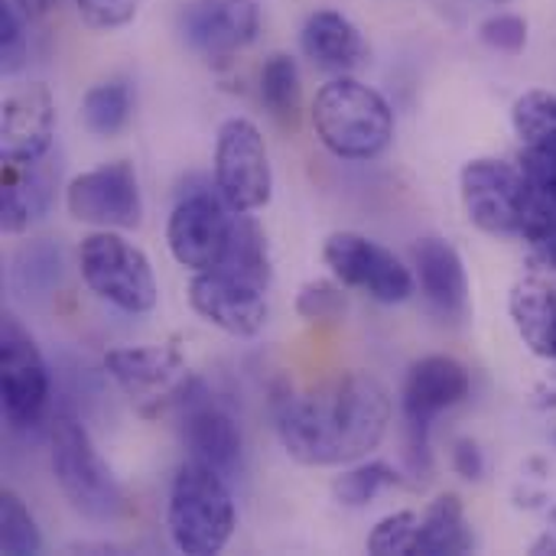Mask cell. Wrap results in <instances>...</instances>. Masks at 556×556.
<instances>
[{"instance_id":"603a6c76","label":"cell","mask_w":556,"mask_h":556,"mask_svg":"<svg viewBox=\"0 0 556 556\" xmlns=\"http://www.w3.org/2000/svg\"><path fill=\"white\" fill-rule=\"evenodd\" d=\"M476 551V534L466 518V505L456 492H446L427 505L414 534V556H456Z\"/></svg>"},{"instance_id":"f546056e","label":"cell","mask_w":556,"mask_h":556,"mask_svg":"<svg viewBox=\"0 0 556 556\" xmlns=\"http://www.w3.org/2000/svg\"><path fill=\"white\" fill-rule=\"evenodd\" d=\"M417 525H420V515L417 511H394L388 518H381L365 547L368 554L375 556H410V547H414V534H417Z\"/></svg>"},{"instance_id":"83f0119b","label":"cell","mask_w":556,"mask_h":556,"mask_svg":"<svg viewBox=\"0 0 556 556\" xmlns=\"http://www.w3.org/2000/svg\"><path fill=\"white\" fill-rule=\"evenodd\" d=\"M0 551L7 556L42 554L39 525L26 508V502L10 489L0 495Z\"/></svg>"},{"instance_id":"f1b7e54d","label":"cell","mask_w":556,"mask_h":556,"mask_svg":"<svg viewBox=\"0 0 556 556\" xmlns=\"http://www.w3.org/2000/svg\"><path fill=\"white\" fill-rule=\"evenodd\" d=\"M345 290L336 277L332 280H309L296 293V316L306 323H339L345 316Z\"/></svg>"},{"instance_id":"8992f818","label":"cell","mask_w":556,"mask_h":556,"mask_svg":"<svg viewBox=\"0 0 556 556\" xmlns=\"http://www.w3.org/2000/svg\"><path fill=\"white\" fill-rule=\"evenodd\" d=\"M78 270L85 287L121 313L147 316L156 309L160 287H156L153 264L121 231L98 228L94 235L81 238Z\"/></svg>"},{"instance_id":"30bf717a","label":"cell","mask_w":556,"mask_h":556,"mask_svg":"<svg viewBox=\"0 0 556 556\" xmlns=\"http://www.w3.org/2000/svg\"><path fill=\"white\" fill-rule=\"evenodd\" d=\"M65 208L91 228L130 231L143 222V195L134 163L114 160L78 173L65 186Z\"/></svg>"},{"instance_id":"3957f363","label":"cell","mask_w":556,"mask_h":556,"mask_svg":"<svg viewBox=\"0 0 556 556\" xmlns=\"http://www.w3.org/2000/svg\"><path fill=\"white\" fill-rule=\"evenodd\" d=\"M169 541L179 554L212 556L222 554L238 528L235 498L228 479L199 459H186L169 485L166 502Z\"/></svg>"},{"instance_id":"44dd1931","label":"cell","mask_w":556,"mask_h":556,"mask_svg":"<svg viewBox=\"0 0 556 556\" xmlns=\"http://www.w3.org/2000/svg\"><path fill=\"white\" fill-rule=\"evenodd\" d=\"M508 316L525 349L556 362V287L544 277H521L508 293Z\"/></svg>"},{"instance_id":"2e32d148","label":"cell","mask_w":556,"mask_h":556,"mask_svg":"<svg viewBox=\"0 0 556 556\" xmlns=\"http://www.w3.org/2000/svg\"><path fill=\"white\" fill-rule=\"evenodd\" d=\"M179 437L182 446L189 450L192 459L212 466L225 479H235L241 472V456H244V440L241 427L235 417L218 407L199 381L189 384L186 397L179 401Z\"/></svg>"},{"instance_id":"1f68e13d","label":"cell","mask_w":556,"mask_h":556,"mask_svg":"<svg viewBox=\"0 0 556 556\" xmlns=\"http://www.w3.org/2000/svg\"><path fill=\"white\" fill-rule=\"evenodd\" d=\"M23 13L13 7V0L0 3V68L3 75H16L26 62V33H23Z\"/></svg>"},{"instance_id":"277c9868","label":"cell","mask_w":556,"mask_h":556,"mask_svg":"<svg viewBox=\"0 0 556 556\" xmlns=\"http://www.w3.org/2000/svg\"><path fill=\"white\" fill-rule=\"evenodd\" d=\"M49 469L75 515L94 525H111L124 515V492L101 459L91 433L68 414L49 424Z\"/></svg>"},{"instance_id":"ffe728a7","label":"cell","mask_w":556,"mask_h":556,"mask_svg":"<svg viewBox=\"0 0 556 556\" xmlns=\"http://www.w3.org/2000/svg\"><path fill=\"white\" fill-rule=\"evenodd\" d=\"M300 49L316 68L336 72V75H349L352 68H358L368 59V42H365L362 29L345 13H339L332 7L313 10L303 20Z\"/></svg>"},{"instance_id":"4fadbf2b","label":"cell","mask_w":556,"mask_h":556,"mask_svg":"<svg viewBox=\"0 0 556 556\" xmlns=\"http://www.w3.org/2000/svg\"><path fill=\"white\" fill-rule=\"evenodd\" d=\"M231 225L235 212L222 195H212L208 189L186 192L166 218V248L179 267L192 274L212 270L228 251Z\"/></svg>"},{"instance_id":"d6a6232c","label":"cell","mask_w":556,"mask_h":556,"mask_svg":"<svg viewBox=\"0 0 556 556\" xmlns=\"http://www.w3.org/2000/svg\"><path fill=\"white\" fill-rule=\"evenodd\" d=\"M140 3L143 0H75V10H78L85 26L111 33V29L127 26L137 16Z\"/></svg>"},{"instance_id":"5bb4252c","label":"cell","mask_w":556,"mask_h":556,"mask_svg":"<svg viewBox=\"0 0 556 556\" xmlns=\"http://www.w3.org/2000/svg\"><path fill=\"white\" fill-rule=\"evenodd\" d=\"M192 313L231 339H254L267 326V287L228 267L202 270L189 280Z\"/></svg>"},{"instance_id":"4dcf8cb0","label":"cell","mask_w":556,"mask_h":556,"mask_svg":"<svg viewBox=\"0 0 556 556\" xmlns=\"http://www.w3.org/2000/svg\"><path fill=\"white\" fill-rule=\"evenodd\" d=\"M479 39L495 52L518 55L528 46V20L521 13H492L479 23Z\"/></svg>"},{"instance_id":"d4e9b609","label":"cell","mask_w":556,"mask_h":556,"mask_svg":"<svg viewBox=\"0 0 556 556\" xmlns=\"http://www.w3.org/2000/svg\"><path fill=\"white\" fill-rule=\"evenodd\" d=\"M134 114V88L127 78H108L85 91L81 98V124L94 137H117Z\"/></svg>"},{"instance_id":"ac0fdd59","label":"cell","mask_w":556,"mask_h":556,"mask_svg":"<svg viewBox=\"0 0 556 556\" xmlns=\"http://www.w3.org/2000/svg\"><path fill=\"white\" fill-rule=\"evenodd\" d=\"M414 277L433 316L450 326L466 323L469 316V274L463 254L437 235H427L414 244Z\"/></svg>"},{"instance_id":"ba28073f","label":"cell","mask_w":556,"mask_h":556,"mask_svg":"<svg viewBox=\"0 0 556 556\" xmlns=\"http://www.w3.org/2000/svg\"><path fill=\"white\" fill-rule=\"evenodd\" d=\"M323 264L342 287L362 290L384 306L404 303L417 290V277L410 274V267L394 251L358 231H332L323 241Z\"/></svg>"},{"instance_id":"52a82bcc","label":"cell","mask_w":556,"mask_h":556,"mask_svg":"<svg viewBox=\"0 0 556 556\" xmlns=\"http://www.w3.org/2000/svg\"><path fill=\"white\" fill-rule=\"evenodd\" d=\"M215 189L231 212H261L274 195V169L264 134L248 117L222 121L212 156Z\"/></svg>"},{"instance_id":"484cf974","label":"cell","mask_w":556,"mask_h":556,"mask_svg":"<svg viewBox=\"0 0 556 556\" xmlns=\"http://www.w3.org/2000/svg\"><path fill=\"white\" fill-rule=\"evenodd\" d=\"M404 485V476L384 459H358L332 482V495L342 508H368L381 492Z\"/></svg>"},{"instance_id":"7c38bea8","label":"cell","mask_w":556,"mask_h":556,"mask_svg":"<svg viewBox=\"0 0 556 556\" xmlns=\"http://www.w3.org/2000/svg\"><path fill=\"white\" fill-rule=\"evenodd\" d=\"M104 371L140 407V414H156L166 404H179L192 384L186 358L176 345L111 349L104 355Z\"/></svg>"},{"instance_id":"6da1fadb","label":"cell","mask_w":556,"mask_h":556,"mask_svg":"<svg viewBox=\"0 0 556 556\" xmlns=\"http://www.w3.org/2000/svg\"><path fill=\"white\" fill-rule=\"evenodd\" d=\"M394 404L368 371H345L313 391L280 394L274 427L287 456L309 469H336L368 459L388 437Z\"/></svg>"},{"instance_id":"836d02e7","label":"cell","mask_w":556,"mask_h":556,"mask_svg":"<svg viewBox=\"0 0 556 556\" xmlns=\"http://www.w3.org/2000/svg\"><path fill=\"white\" fill-rule=\"evenodd\" d=\"M450 463H453V472L466 482H482L485 479V453L476 440L469 437H459L450 450Z\"/></svg>"},{"instance_id":"e575fe53","label":"cell","mask_w":556,"mask_h":556,"mask_svg":"<svg viewBox=\"0 0 556 556\" xmlns=\"http://www.w3.org/2000/svg\"><path fill=\"white\" fill-rule=\"evenodd\" d=\"M62 0H13V7L23 13V20H42L49 16Z\"/></svg>"},{"instance_id":"9a60e30c","label":"cell","mask_w":556,"mask_h":556,"mask_svg":"<svg viewBox=\"0 0 556 556\" xmlns=\"http://www.w3.org/2000/svg\"><path fill=\"white\" fill-rule=\"evenodd\" d=\"M179 33L192 52L208 62H228L261 33L257 0H189L179 13Z\"/></svg>"},{"instance_id":"e0dca14e","label":"cell","mask_w":556,"mask_h":556,"mask_svg":"<svg viewBox=\"0 0 556 556\" xmlns=\"http://www.w3.org/2000/svg\"><path fill=\"white\" fill-rule=\"evenodd\" d=\"M55 137V98L46 81L16 85L0 108V160L42 163Z\"/></svg>"},{"instance_id":"8d00e7d4","label":"cell","mask_w":556,"mask_h":556,"mask_svg":"<svg viewBox=\"0 0 556 556\" xmlns=\"http://www.w3.org/2000/svg\"><path fill=\"white\" fill-rule=\"evenodd\" d=\"M492 3H508V0H492Z\"/></svg>"},{"instance_id":"4316f807","label":"cell","mask_w":556,"mask_h":556,"mask_svg":"<svg viewBox=\"0 0 556 556\" xmlns=\"http://www.w3.org/2000/svg\"><path fill=\"white\" fill-rule=\"evenodd\" d=\"M511 127L525 150H551L556 153V94L544 88H531L511 104Z\"/></svg>"},{"instance_id":"8fae6325","label":"cell","mask_w":556,"mask_h":556,"mask_svg":"<svg viewBox=\"0 0 556 556\" xmlns=\"http://www.w3.org/2000/svg\"><path fill=\"white\" fill-rule=\"evenodd\" d=\"M0 388L3 417L13 430L42 424L49 407V368L36 339L10 313L0 323Z\"/></svg>"},{"instance_id":"7402d4cb","label":"cell","mask_w":556,"mask_h":556,"mask_svg":"<svg viewBox=\"0 0 556 556\" xmlns=\"http://www.w3.org/2000/svg\"><path fill=\"white\" fill-rule=\"evenodd\" d=\"M52 199V176L42 163H3L0 173V228L7 235H23Z\"/></svg>"},{"instance_id":"9c48e42d","label":"cell","mask_w":556,"mask_h":556,"mask_svg":"<svg viewBox=\"0 0 556 556\" xmlns=\"http://www.w3.org/2000/svg\"><path fill=\"white\" fill-rule=\"evenodd\" d=\"M459 199L466 218L492 238H511L521 231L528 179L521 163L498 156H476L459 173Z\"/></svg>"},{"instance_id":"cb8c5ba5","label":"cell","mask_w":556,"mask_h":556,"mask_svg":"<svg viewBox=\"0 0 556 556\" xmlns=\"http://www.w3.org/2000/svg\"><path fill=\"white\" fill-rule=\"evenodd\" d=\"M261 101L274 121L283 127H296L303 111V85H300V65L287 52H274L261 65Z\"/></svg>"},{"instance_id":"7a4b0ae2","label":"cell","mask_w":556,"mask_h":556,"mask_svg":"<svg viewBox=\"0 0 556 556\" xmlns=\"http://www.w3.org/2000/svg\"><path fill=\"white\" fill-rule=\"evenodd\" d=\"M309 117H313V130L319 143L332 156L352 160V163L381 156L391 147L394 127H397L391 101L378 88L352 75L329 78L316 91Z\"/></svg>"},{"instance_id":"d590c367","label":"cell","mask_w":556,"mask_h":556,"mask_svg":"<svg viewBox=\"0 0 556 556\" xmlns=\"http://www.w3.org/2000/svg\"><path fill=\"white\" fill-rule=\"evenodd\" d=\"M531 554H556V534H541L534 544H531Z\"/></svg>"},{"instance_id":"d6986e66","label":"cell","mask_w":556,"mask_h":556,"mask_svg":"<svg viewBox=\"0 0 556 556\" xmlns=\"http://www.w3.org/2000/svg\"><path fill=\"white\" fill-rule=\"evenodd\" d=\"M521 169L528 179L521 238L528 254L544 270H556V153L551 150H525Z\"/></svg>"},{"instance_id":"5b68a950","label":"cell","mask_w":556,"mask_h":556,"mask_svg":"<svg viewBox=\"0 0 556 556\" xmlns=\"http://www.w3.org/2000/svg\"><path fill=\"white\" fill-rule=\"evenodd\" d=\"M472 394L469 368L453 355H424L410 365L401 388V414H404V463L407 476L427 482L433 472L430 433L433 420L453 407H459Z\"/></svg>"}]
</instances>
